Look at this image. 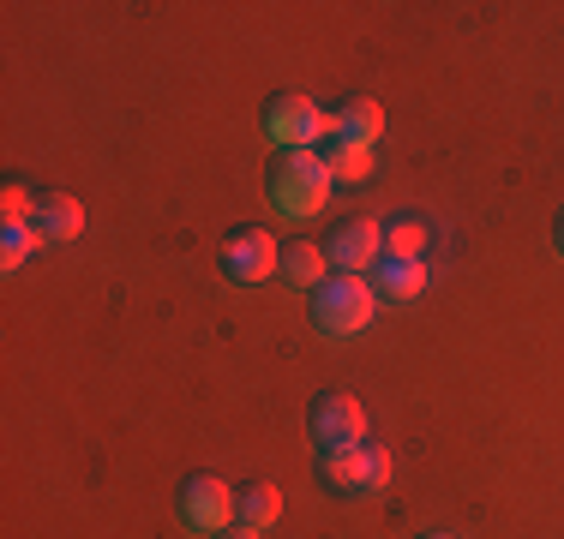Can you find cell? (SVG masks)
<instances>
[{
    "label": "cell",
    "instance_id": "obj_1",
    "mask_svg": "<svg viewBox=\"0 0 564 539\" xmlns=\"http://www.w3.org/2000/svg\"><path fill=\"white\" fill-rule=\"evenodd\" d=\"M330 168H325V156L318 151H276L271 156V168H264V193H271V205L282 216H318L325 210V198H330Z\"/></svg>",
    "mask_w": 564,
    "mask_h": 539
},
{
    "label": "cell",
    "instance_id": "obj_2",
    "mask_svg": "<svg viewBox=\"0 0 564 539\" xmlns=\"http://www.w3.org/2000/svg\"><path fill=\"white\" fill-rule=\"evenodd\" d=\"M372 306H379V294H372V282L367 276H325L313 288V323L325 336H355V330H367L372 323Z\"/></svg>",
    "mask_w": 564,
    "mask_h": 539
},
{
    "label": "cell",
    "instance_id": "obj_3",
    "mask_svg": "<svg viewBox=\"0 0 564 539\" xmlns=\"http://www.w3.org/2000/svg\"><path fill=\"white\" fill-rule=\"evenodd\" d=\"M318 474L330 492L360 497V492H384L391 485V450L384 443H355V450H318Z\"/></svg>",
    "mask_w": 564,
    "mask_h": 539
},
{
    "label": "cell",
    "instance_id": "obj_4",
    "mask_svg": "<svg viewBox=\"0 0 564 539\" xmlns=\"http://www.w3.org/2000/svg\"><path fill=\"white\" fill-rule=\"evenodd\" d=\"M235 492H240V485H228V480H217V474H186L181 492H174V509H181L186 528L223 534L228 521H235Z\"/></svg>",
    "mask_w": 564,
    "mask_h": 539
},
{
    "label": "cell",
    "instance_id": "obj_5",
    "mask_svg": "<svg viewBox=\"0 0 564 539\" xmlns=\"http://www.w3.org/2000/svg\"><path fill=\"white\" fill-rule=\"evenodd\" d=\"M306 431H313L318 450H355V443H367V414H360L355 396L325 389V396H313V408H306Z\"/></svg>",
    "mask_w": 564,
    "mask_h": 539
},
{
    "label": "cell",
    "instance_id": "obj_6",
    "mask_svg": "<svg viewBox=\"0 0 564 539\" xmlns=\"http://www.w3.org/2000/svg\"><path fill=\"white\" fill-rule=\"evenodd\" d=\"M264 139L276 151H313L325 139V114L313 97H271L264 102Z\"/></svg>",
    "mask_w": 564,
    "mask_h": 539
},
{
    "label": "cell",
    "instance_id": "obj_7",
    "mask_svg": "<svg viewBox=\"0 0 564 539\" xmlns=\"http://www.w3.org/2000/svg\"><path fill=\"white\" fill-rule=\"evenodd\" d=\"M282 258V246H276V234H264V228H228L223 234V252H217V264H223V276L228 282H259V276H271Z\"/></svg>",
    "mask_w": 564,
    "mask_h": 539
},
{
    "label": "cell",
    "instance_id": "obj_8",
    "mask_svg": "<svg viewBox=\"0 0 564 539\" xmlns=\"http://www.w3.org/2000/svg\"><path fill=\"white\" fill-rule=\"evenodd\" d=\"M325 258H330V270H343V276H360V270H372L384 258V228L372 222V216H348V222L330 228Z\"/></svg>",
    "mask_w": 564,
    "mask_h": 539
},
{
    "label": "cell",
    "instance_id": "obj_9",
    "mask_svg": "<svg viewBox=\"0 0 564 539\" xmlns=\"http://www.w3.org/2000/svg\"><path fill=\"white\" fill-rule=\"evenodd\" d=\"M372 294H379V300H421V288H426V264L421 258H397V252H384L379 264H372Z\"/></svg>",
    "mask_w": 564,
    "mask_h": 539
},
{
    "label": "cell",
    "instance_id": "obj_10",
    "mask_svg": "<svg viewBox=\"0 0 564 539\" xmlns=\"http://www.w3.org/2000/svg\"><path fill=\"white\" fill-rule=\"evenodd\" d=\"M31 228L43 240H78V228H85V205H78L73 193H36Z\"/></svg>",
    "mask_w": 564,
    "mask_h": 539
},
{
    "label": "cell",
    "instance_id": "obj_11",
    "mask_svg": "<svg viewBox=\"0 0 564 539\" xmlns=\"http://www.w3.org/2000/svg\"><path fill=\"white\" fill-rule=\"evenodd\" d=\"M330 132H343V139H355V144H379V132H384V108L372 102V97H348L330 108V120H325Z\"/></svg>",
    "mask_w": 564,
    "mask_h": 539
},
{
    "label": "cell",
    "instance_id": "obj_12",
    "mask_svg": "<svg viewBox=\"0 0 564 539\" xmlns=\"http://www.w3.org/2000/svg\"><path fill=\"white\" fill-rule=\"evenodd\" d=\"M325 246L318 240H282V258H276V276L289 282V288H318L325 282Z\"/></svg>",
    "mask_w": 564,
    "mask_h": 539
},
{
    "label": "cell",
    "instance_id": "obj_13",
    "mask_svg": "<svg viewBox=\"0 0 564 539\" xmlns=\"http://www.w3.org/2000/svg\"><path fill=\"white\" fill-rule=\"evenodd\" d=\"M318 156H325L330 180H367L372 174V144H355V139H343V132H330V127H325Z\"/></svg>",
    "mask_w": 564,
    "mask_h": 539
},
{
    "label": "cell",
    "instance_id": "obj_14",
    "mask_svg": "<svg viewBox=\"0 0 564 539\" xmlns=\"http://www.w3.org/2000/svg\"><path fill=\"white\" fill-rule=\"evenodd\" d=\"M276 516H282V492H276L271 480H247V485L235 492V521H247V528L264 534Z\"/></svg>",
    "mask_w": 564,
    "mask_h": 539
},
{
    "label": "cell",
    "instance_id": "obj_15",
    "mask_svg": "<svg viewBox=\"0 0 564 539\" xmlns=\"http://www.w3.org/2000/svg\"><path fill=\"white\" fill-rule=\"evenodd\" d=\"M36 246H43V234H36L31 222H7V228H0V264H7V270H19Z\"/></svg>",
    "mask_w": 564,
    "mask_h": 539
},
{
    "label": "cell",
    "instance_id": "obj_16",
    "mask_svg": "<svg viewBox=\"0 0 564 539\" xmlns=\"http://www.w3.org/2000/svg\"><path fill=\"white\" fill-rule=\"evenodd\" d=\"M421 246H426V228L414 222V216L384 222V252H397V258H421Z\"/></svg>",
    "mask_w": 564,
    "mask_h": 539
},
{
    "label": "cell",
    "instance_id": "obj_17",
    "mask_svg": "<svg viewBox=\"0 0 564 539\" xmlns=\"http://www.w3.org/2000/svg\"><path fill=\"white\" fill-rule=\"evenodd\" d=\"M210 539H259V528H247V521H228V528L210 534Z\"/></svg>",
    "mask_w": 564,
    "mask_h": 539
},
{
    "label": "cell",
    "instance_id": "obj_18",
    "mask_svg": "<svg viewBox=\"0 0 564 539\" xmlns=\"http://www.w3.org/2000/svg\"><path fill=\"white\" fill-rule=\"evenodd\" d=\"M553 240H558V252H564V210H558V222H553Z\"/></svg>",
    "mask_w": 564,
    "mask_h": 539
},
{
    "label": "cell",
    "instance_id": "obj_19",
    "mask_svg": "<svg viewBox=\"0 0 564 539\" xmlns=\"http://www.w3.org/2000/svg\"><path fill=\"white\" fill-rule=\"evenodd\" d=\"M426 539H451V534H426Z\"/></svg>",
    "mask_w": 564,
    "mask_h": 539
}]
</instances>
